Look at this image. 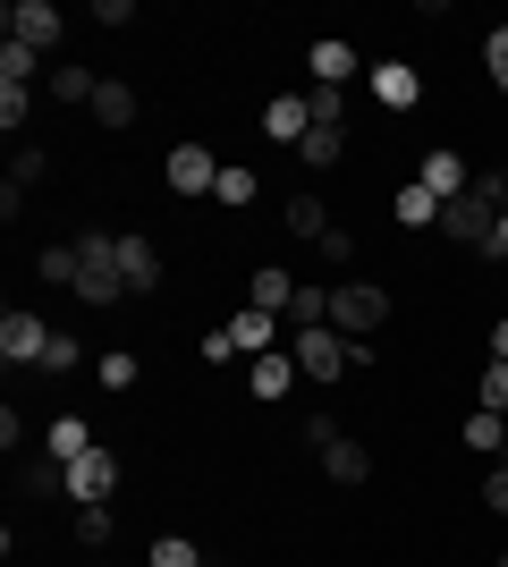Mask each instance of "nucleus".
<instances>
[{
    "label": "nucleus",
    "mask_w": 508,
    "mask_h": 567,
    "mask_svg": "<svg viewBox=\"0 0 508 567\" xmlns=\"http://www.w3.org/2000/svg\"><path fill=\"white\" fill-rule=\"evenodd\" d=\"M94 373H102V390H136V373H145V364H136L127 348H102V355H94Z\"/></svg>",
    "instance_id": "obj_29"
},
{
    "label": "nucleus",
    "mask_w": 508,
    "mask_h": 567,
    "mask_svg": "<svg viewBox=\"0 0 508 567\" xmlns=\"http://www.w3.org/2000/svg\"><path fill=\"white\" fill-rule=\"evenodd\" d=\"M25 111H34V94H9V85H0V127H9V136L25 127Z\"/></svg>",
    "instance_id": "obj_39"
},
{
    "label": "nucleus",
    "mask_w": 508,
    "mask_h": 567,
    "mask_svg": "<svg viewBox=\"0 0 508 567\" xmlns=\"http://www.w3.org/2000/svg\"><path fill=\"white\" fill-rule=\"evenodd\" d=\"M305 69H314V85H339V94H348V85H356V43H348V34H322V43L305 51Z\"/></svg>",
    "instance_id": "obj_13"
},
{
    "label": "nucleus",
    "mask_w": 508,
    "mask_h": 567,
    "mask_svg": "<svg viewBox=\"0 0 508 567\" xmlns=\"http://www.w3.org/2000/svg\"><path fill=\"white\" fill-rule=\"evenodd\" d=\"M255 195H263V178H255V169H246V162H220V187H212V204H229V213H246Z\"/></svg>",
    "instance_id": "obj_24"
},
{
    "label": "nucleus",
    "mask_w": 508,
    "mask_h": 567,
    "mask_svg": "<svg viewBox=\"0 0 508 567\" xmlns=\"http://www.w3.org/2000/svg\"><path fill=\"white\" fill-rule=\"evenodd\" d=\"M322 474H331L339 492H356L364 474H373V450H364V441H348V432H339L331 450H322Z\"/></svg>",
    "instance_id": "obj_16"
},
{
    "label": "nucleus",
    "mask_w": 508,
    "mask_h": 567,
    "mask_svg": "<svg viewBox=\"0 0 508 567\" xmlns=\"http://www.w3.org/2000/svg\"><path fill=\"white\" fill-rule=\"evenodd\" d=\"M466 195L491 204V213H508V169H475V187H466Z\"/></svg>",
    "instance_id": "obj_34"
},
{
    "label": "nucleus",
    "mask_w": 508,
    "mask_h": 567,
    "mask_svg": "<svg viewBox=\"0 0 508 567\" xmlns=\"http://www.w3.org/2000/svg\"><path fill=\"white\" fill-rule=\"evenodd\" d=\"M390 213H398V229H440V195L415 178V187H398L390 195Z\"/></svg>",
    "instance_id": "obj_20"
},
{
    "label": "nucleus",
    "mask_w": 508,
    "mask_h": 567,
    "mask_svg": "<svg viewBox=\"0 0 508 567\" xmlns=\"http://www.w3.org/2000/svg\"><path fill=\"white\" fill-rule=\"evenodd\" d=\"M120 280H127V297H153V288H162V255H153V237L120 229Z\"/></svg>",
    "instance_id": "obj_12"
},
{
    "label": "nucleus",
    "mask_w": 508,
    "mask_h": 567,
    "mask_svg": "<svg viewBox=\"0 0 508 567\" xmlns=\"http://www.w3.org/2000/svg\"><path fill=\"white\" fill-rule=\"evenodd\" d=\"M85 450H94V432H85V415H60V424L43 432V457H60V466H76Z\"/></svg>",
    "instance_id": "obj_22"
},
{
    "label": "nucleus",
    "mask_w": 508,
    "mask_h": 567,
    "mask_svg": "<svg viewBox=\"0 0 508 567\" xmlns=\"http://www.w3.org/2000/svg\"><path fill=\"white\" fill-rule=\"evenodd\" d=\"M297 162H305V169H339V162H348V127H314V136L297 144Z\"/></svg>",
    "instance_id": "obj_25"
},
{
    "label": "nucleus",
    "mask_w": 508,
    "mask_h": 567,
    "mask_svg": "<svg viewBox=\"0 0 508 567\" xmlns=\"http://www.w3.org/2000/svg\"><path fill=\"white\" fill-rule=\"evenodd\" d=\"M94 127H111V136H120V127H136V85H127V76H102V94H94Z\"/></svg>",
    "instance_id": "obj_18"
},
{
    "label": "nucleus",
    "mask_w": 508,
    "mask_h": 567,
    "mask_svg": "<svg viewBox=\"0 0 508 567\" xmlns=\"http://www.w3.org/2000/svg\"><path fill=\"white\" fill-rule=\"evenodd\" d=\"M484 255H491V262H508V213L491 220V246H484Z\"/></svg>",
    "instance_id": "obj_44"
},
{
    "label": "nucleus",
    "mask_w": 508,
    "mask_h": 567,
    "mask_svg": "<svg viewBox=\"0 0 508 567\" xmlns=\"http://www.w3.org/2000/svg\"><path fill=\"white\" fill-rule=\"evenodd\" d=\"M9 43H25V51H51L60 43V34H69V18H60V9H51V0H9Z\"/></svg>",
    "instance_id": "obj_6"
},
{
    "label": "nucleus",
    "mask_w": 508,
    "mask_h": 567,
    "mask_svg": "<svg viewBox=\"0 0 508 567\" xmlns=\"http://www.w3.org/2000/svg\"><path fill=\"white\" fill-rule=\"evenodd\" d=\"M34 76H43V51L0 43V85H9V94H34Z\"/></svg>",
    "instance_id": "obj_23"
},
{
    "label": "nucleus",
    "mask_w": 508,
    "mask_h": 567,
    "mask_svg": "<svg viewBox=\"0 0 508 567\" xmlns=\"http://www.w3.org/2000/svg\"><path fill=\"white\" fill-rule=\"evenodd\" d=\"M289 355H297V373H305V381H348V373H364V364H373V348L339 339L331 322H322V331H289Z\"/></svg>",
    "instance_id": "obj_2"
},
{
    "label": "nucleus",
    "mask_w": 508,
    "mask_h": 567,
    "mask_svg": "<svg viewBox=\"0 0 508 567\" xmlns=\"http://www.w3.org/2000/svg\"><path fill=\"white\" fill-rule=\"evenodd\" d=\"M297 441H305V450H331V441H339V424H331V415H305V424H297Z\"/></svg>",
    "instance_id": "obj_37"
},
{
    "label": "nucleus",
    "mask_w": 508,
    "mask_h": 567,
    "mask_svg": "<svg viewBox=\"0 0 508 567\" xmlns=\"http://www.w3.org/2000/svg\"><path fill=\"white\" fill-rule=\"evenodd\" d=\"M484 508H491V517H508V457L484 474Z\"/></svg>",
    "instance_id": "obj_38"
},
{
    "label": "nucleus",
    "mask_w": 508,
    "mask_h": 567,
    "mask_svg": "<svg viewBox=\"0 0 508 567\" xmlns=\"http://www.w3.org/2000/svg\"><path fill=\"white\" fill-rule=\"evenodd\" d=\"M153 567H204V550H195L187 534H162V543H153Z\"/></svg>",
    "instance_id": "obj_33"
},
{
    "label": "nucleus",
    "mask_w": 508,
    "mask_h": 567,
    "mask_svg": "<svg viewBox=\"0 0 508 567\" xmlns=\"http://www.w3.org/2000/svg\"><path fill=\"white\" fill-rule=\"evenodd\" d=\"M94 94H102V76H94V69H76V60H60V69H51V102H76V111H94Z\"/></svg>",
    "instance_id": "obj_21"
},
{
    "label": "nucleus",
    "mask_w": 508,
    "mask_h": 567,
    "mask_svg": "<svg viewBox=\"0 0 508 567\" xmlns=\"http://www.w3.org/2000/svg\"><path fill=\"white\" fill-rule=\"evenodd\" d=\"M111 492H120V450H102V441H94V450L69 466V499L85 508V499H111Z\"/></svg>",
    "instance_id": "obj_7"
},
{
    "label": "nucleus",
    "mask_w": 508,
    "mask_h": 567,
    "mask_svg": "<svg viewBox=\"0 0 508 567\" xmlns=\"http://www.w3.org/2000/svg\"><path fill=\"white\" fill-rule=\"evenodd\" d=\"M289 381H297V355H289V348H271V355H255V373H246V390H255L263 406H280V399H289Z\"/></svg>",
    "instance_id": "obj_15"
},
{
    "label": "nucleus",
    "mask_w": 508,
    "mask_h": 567,
    "mask_svg": "<svg viewBox=\"0 0 508 567\" xmlns=\"http://www.w3.org/2000/svg\"><path fill=\"white\" fill-rule=\"evenodd\" d=\"M289 297H297V280H289V271H280V262H263V271H255V280H246V306H263V313H280V322H289Z\"/></svg>",
    "instance_id": "obj_19"
},
{
    "label": "nucleus",
    "mask_w": 508,
    "mask_h": 567,
    "mask_svg": "<svg viewBox=\"0 0 508 567\" xmlns=\"http://www.w3.org/2000/svg\"><path fill=\"white\" fill-rule=\"evenodd\" d=\"M43 169H51V153H34V144H18V169H9V178H18V187H34Z\"/></svg>",
    "instance_id": "obj_40"
},
{
    "label": "nucleus",
    "mask_w": 508,
    "mask_h": 567,
    "mask_svg": "<svg viewBox=\"0 0 508 567\" xmlns=\"http://www.w3.org/2000/svg\"><path fill=\"white\" fill-rule=\"evenodd\" d=\"M34 280L43 288H76V246H43V255H34Z\"/></svg>",
    "instance_id": "obj_28"
},
{
    "label": "nucleus",
    "mask_w": 508,
    "mask_h": 567,
    "mask_svg": "<svg viewBox=\"0 0 508 567\" xmlns=\"http://www.w3.org/2000/svg\"><path fill=\"white\" fill-rule=\"evenodd\" d=\"M314 255L331 262V271H356V237H348V229H331V237H322V246H314Z\"/></svg>",
    "instance_id": "obj_36"
},
{
    "label": "nucleus",
    "mask_w": 508,
    "mask_h": 567,
    "mask_svg": "<svg viewBox=\"0 0 508 567\" xmlns=\"http://www.w3.org/2000/svg\"><path fill=\"white\" fill-rule=\"evenodd\" d=\"M484 69H491V85L508 94V25H491V34H484Z\"/></svg>",
    "instance_id": "obj_35"
},
{
    "label": "nucleus",
    "mask_w": 508,
    "mask_h": 567,
    "mask_svg": "<svg viewBox=\"0 0 508 567\" xmlns=\"http://www.w3.org/2000/svg\"><path fill=\"white\" fill-rule=\"evenodd\" d=\"M491 204H475V195H458V204H440V237H458V246H475V255H484L491 246Z\"/></svg>",
    "instance_id": "obj_11"
},
{
    "label": "nucleus",
    "mask_w": 508,
    "mask_h": 567,
    "mask_svg": "<svg viewBox=\"0 0 508 567\" xmlns=\"http://www.w3.org/2000/svg\"><path fill=\"white\" fill-rule=\"evenodd\" d=\"M491 567H508V550H500V559H491Z\"/></svg>",
    "instance_id": "obj_45"
},
{
    "label": "nucleus",
    "mask_w": 508,
    "mask_h": 567,
    "mask_svg": "<svg viewBox=\"0 0 508 567\" xmlns=\"http://www.w3.org/2000/svg\"><path fill=\"white\" fill-rule=\"evenodd\" d=\"M0 450H9V457L25 450V415H18V406H0Z\"/></svg>",
    "instance_id": "obj_41"
},
{
    "label": "nucleus",
    "mask_w": 508,
    "mask_h": 567,
    "mask_svg": "<svg viewBox=\"0 0 508 567\" xmlns=\"http://www.w3.org/2000/svg\"><path fill=\"white\" fill-rule=\"evenodd\" d=\"M305 102H314V127H348V94L339 85H305Z\"/></svg>",
    "instance_id": "obj_32"
},
{
    "label": "nucleus",
    "mask_w": 508,
    "mask_h": 567,
    "mask_svg": "<svg viewBox=\"0 0 508 567\" xmlns=\"http://www.w3.org/2000/svg\"><path fill=\"white\" fill-rule=\"evenodd\" d=\"M475 406L508 415V364H500V355H491V364H484V381H475Z\"/></svg>",
    "instance_id": "obj_31"
},
{
    "label": "nucleus",
    "mask_w": 508,
    "mask_h": 567,
    "mask_svg": "<svg viewBox=\"0 0 508 567\" xmlns=\"http://www.w3.org/2000/svg\"><path fill=\"white\" fill-rule=\"evenodd\" d=\"M424 187H433L440 204H458V195L475 187V169H466V153H449V144H440V153H424Z\"/></svg>",
    "instance_id": "obj_14"
},
{
    "label": "nucleus",
    "mask_w": 508,
    "mask_h": 567,
    "mask_svg": "<svg viewBox=\"0 0 508 567\" xmlns=\"http://www.w3.org/2000/svg\"><path fill=\"white\" fill-rule=\"evenodd\" d=\"M280 229H289V237H314V246H322V237H331V213H322V195H289V220H280Z\"/></svg>",
    "instance_id": "obj_26"
},
{
    "label": "nucleus",
    "mask_w": 508,
    "mask_h": 567,
    "mask_svg": "<svg viewBox=\"0 0 508 567\" xmlns=\"http://www.w3.org/2000/svg\"><path fill=\"white\" fill-rule=\"evenodd\" d=\"M220 331H229V348H238L246 364H255V355H271V348H280V313H263V306H238L229 322H220Z\"/></svg>",
    "instance_id": "obj_8"
},
{
    "label": "nucleus",
    "mask_w": 508,
    "mask_h": 567,
    "mask_svg": "<svg viewBox=\"0 0 508 567\" xmlns=\"http://www.w3.org/2000/svg\"><path fill=\"white\" fill-rule=\"evenodd\" d=\"M85 313H111L127 306V280H120V229H76V288H69Z\"/></svg>",
    "instance_id": "obj_1"
},
{
    "label": "nucleus",
    "mask_w": 508,
    "mask_h": 567,
    "mask_svg": "<svg viewBox=\"0 0 508 567\" xmlns=\"http://www.w3.org/2000/svg\"><path fill=\"white\" fill-rule=\"evenodd\" d=\"M364 85H373V102H382V111H415V102H424V76H415L407 60H373V76H364Z\"/></svg>",
    "instance_id": "obj_10"
},
{
    "label": "nucleus",
    "mask_w": 508,
    "mask_h": 567,
    "mask_svg": "<svg viewBox=\"0 0 508 567\" xmlns=\"http://www.w3.org/2000/svg\"><path fill=\"white\" fill-rule=\"evenodd\" d=\"M458 441H466V450H475V457H491V466H500V457H508V415H491V406H475V415H466V424H458Z\"/></svg>",
    "instance_id": "obj_17"
},
{
    "label": "nucleus",
    "mask_w": 508,
    "mask_h": 567,
    "mask_svg": "<svg viewBox=\"0 0 508 567\" xmlns=\"http://www.w3.org/2000/svg\"><path fill=\"white\" fill-rule=\"evenodd\" d=\"M94 25H136V0H94Z\"/></svg>",
    "instance_id": "obj_42"
},
{
    "label": "nucleus",
    "mask_w": 508,
    "mask_h": 567,
    "mask_svg": "<svg viewBox=\"0 0 508 567\" xmlns=\"http://www.w3.org/2000/svg\"><path fill=\"white\" fill-rule=\"evenodd\" d=\"M76 364H85V339H76V331H51V348H43L34 373H76Z\"/></svg>",
    "instance_id": "obj_30"
},
{
    "label": "nucleus",
    "mask_w": 508,
    "mask_h": 567,
    "mask_svg": "<svg viewBox=\"0 0 508 567\" xmlns=\"http://www.w3.org/2000/svg\"><path fill=\"white\" fill-rule=\"evenodd\" d=\"M382 322H390V297H382L373 280H339V288H331V331H339V339H356V348H364Z\"/></svg>",
    "instance_id": "obj_3"
},
{
    "label": "nucleus",
    "mask_w": 508,
    "mask_h": 567,
    "mask_svg": "<svg viewBox=\"0 0 508 567\" xmlns=\"http://www.w3.org/2000/svg\"><path fill=\"white\" fill-rule=\"evenodd\" d=\"M111 534H120V517H111V499H85V508H76V543H85V550H102Z\"/></svg>",
    "instance_id": "obj_27"
},
{
    "label": "nucleus",
    "mask_w": 508,
    "mask_h": 567,
    "mask_svg": "<svg viewBox=\"0 0 508 567\" xmlns=\"http://www.w3.org/2000/svg\"><path fill=\"white\" fill-rule=\"evenodd\" d=\"M162 178H169V195H212L220 187V153H212V144H169V153H162Z\"/></svg>",
    "instance_id": "obj_4"
},
{
    "label": "nucleus",
    "mask_w": 508,
    "mask_h": 567,
    "mask_svg": "<svg viewBox=\"0 0 508 567\" xmlns=\"http://www.w3.org/2000/svg\"><path fill=\"white\" fill-rule=\"evenodd\" d=\"M491 355H500V364H508V306L491 313Z\"/></svg>",
    "instance_id": "obj_43"
},
{
    "label": "nucleus",
    "mask_w": 508,
    "mask_h": 567,
    "mask_svg": "<svg viewBox=\"0 0 508 567\" xmlns=\"http://www.w3.org/2000/svg\"><path fill=\"white\" fill-rule=\"evenodd\" d=\"M43 348H51V322L34 306H9V313H0V364H43Z\"/></svg>",
    "instance_id": "obj_5"
},
{
    "label": "nucleus",
    "mask_w": 508,
    "mask_h": 567,
    "mask_svg": "<svg viewBox=\"0 0 508 567\" xmlns=\"http://www.w3.org/2000/svg\"><path fill=\"white\" fill-rule=\"evenodd\" d=\"M263 136L297 153V144L314 136V102H305V94H271V102H263Z\"/></svg>",
    "instance_id": "obj_9"
}]
</instances>
